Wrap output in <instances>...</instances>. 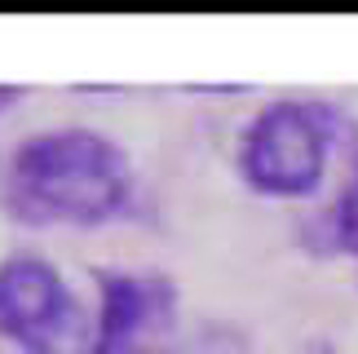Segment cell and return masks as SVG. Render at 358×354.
I'll list each match as a JSON object with an SVG mask.
<instances>
[{
    "label": "cell",
    "mask_w": 358,
    "mask_h": 354,
    "mask_svg": "<svg viewBox=\"0 0 358 354\" xmlns=\"http://www.w3.org/2000/svg\"><path fill=\"white\" fill-rule=\"evenodd\" d=\"M80 306L62 270L40 253L0 257V341L22 354H62L76 341Z\"/></svg>",
    "instance_id": "cell-4"
},
{
    "label": "cell",
    "mask_w": 358,
    "mask_h": 354,
    "mask_svg": "<svg viewBox=\"0 0 358 354\" xmlns=\"http://www.w3.org/2000/svg\"><path fill=\"white\" fill-rule=\"evenodd\" d=\"M155 354H252V341L235 323L203 319V323H190V328H177V337Z\"/></svg>",
    "instance_id": "cell-5"
},
{
    "label": "cell",
    "mask_w": 358,
    "mask_h": 354,
    "mask_svg": "<svg viewBox=\"0 0 358 354\" xmlns=\"http://www.w3.org/2000/svg\"><path fill=\"white\" fill-rule=\"evenodd\" d=\"M341 115L323 98H274L243 125L235 169L252 195L310 199L327 177Z\"/></svg>",
    "instance_id": "cell-2"
},
{
    "label": "cell",
    "mask_w": 358,
    "mask_h": 354,
    "mask_svg": "<svg viewBox=\"0 0 358 354\" xmlns=\"http://www.w3.org/2000/svg\"><path fill=\"white\" fill-rule=\"evenodd\" d=\"M327 230H332V239H336V248H341V253L358 257V160H354V173H350L345 190H341L336 204H332Z\"/></svg>",
    "instance_id": "cell-6"
},
{
    "label": "cell",
    "mask_w": 358,
    "mask_h": 354,
    "mask_svg": "<svg viewBox=\"0 0 358 354\" xmlns=\"http://www.w3.org/2000/svg\"><path fill=\"white\" fill-rule=\"evenodd\" d=\"M22 85H0V115H5L9 111V106H18V98H22Z\"/></svg>",
    "instance_id": "cell-7"
},
{
    "label": "cell",
    "mask_w": 358,
    "mask_h": 354,
    "mask_svg": "<svg viewBox=\"0 0 358 354\" xmlns=\"http://www.w3.org/2000/svg\"><path fill=\"white\" fill-rule=\"evenodd\" d=\"M306 354H336V346H327V341H314Z\"/></svg>",
    "instance_id": "cell-8"
},
{
    "label": "cell",
    "mask_w": 358,
    "mask_h": 354,
    "mask_svg": "<svg viewBox=\"0 0 358 354\" xmlns=\"http://www.w3.org/2000/svg\"><path fill=\"white\" fill-rule=\"evenodd\" d=\"M98 319L80 354H155L177 337L182 292L159 270H93Z\"/></svg>",
    "instance_id": "cell-3"
},
{
    "label": "cell",
    "mask_w": 358,
    "mask_h": 354,
    "mask_svg": "<svg viewBox=\"0 0 358 354\" xmlns=\"http://www.w3.org/2000/svg\"><path fill=\"white\" fill-rule=\"evenodd\" d=\"M5 199L31 226H106L133 204V160L98 129H45L13 146Z\"/></svg>",
    "instance_id": "cell-1"
}]
</instances>
